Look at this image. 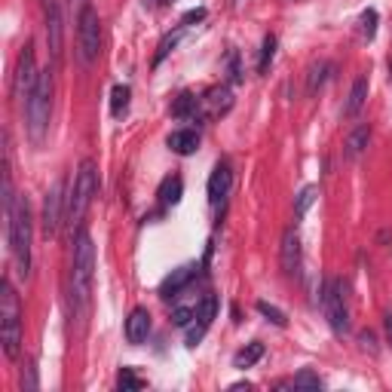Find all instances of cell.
I'll list each match as a JSON object with an SVG mask.
<instances>
[{"instance_id":"1","label":"cell","mask_w":392,"mask_h":392,"mask_svg":"<svg viewBox=\"0 0 392 392\" xmlns=\"http://www.w3.org/2000/svg\"><path fill=\"white\" fill-rule=\"evenodd\" d=\"M92 279H96V246H92L89 233H77V242H74V260H71V306L74 316L83 319L89 310L92 301Z\"/></svg>"},{"instance_id":"2","label":"cell","mask_w":392,"mask_h":392,"mask_svg":"<svg viewBox=\"0 0 392 392\" xmlns=\"http://www.w3.org/2000/svg\"><path fill=\"white\" fill-rule=\"evenodd\" d=\"M31 239H34L31 209H28L25 196H18L16 209H13V218H9V224H6V242H9V251H13L16 270H18L22 279L31 276Z\"/></svg>"},{"instance_id":"3","label":"cell","mask_w":392,"mask_h":392,"mask_svg":"<svg viewBox=\"0 0 392 392\" xmlns=\"http://www.w3.org/2000/svg\"><path fill=\"white\" fill-rule=\"evenodd\" d=\"M0 343L6 359L22 356V304L9 279L0 282Z\"/></svg>"},{"instance_id":"4","label":"cell","mask_w":392,"mask_h":392,"mask_svg":"<svg viewBox=\"0 0 392 392\" xmlns=\"http://www.w3.org/2000/svg\"><path fill=\"white\" fill-rule=\"evenodd\" d=\"M25 117H28V135L31 144L40 147L50 132V117H52V71H40V80L31 92L25 105Z\"/></svg>"},{"instance_id":"5","label":"cell","mask_w":392,"mask_h":392,"mask_svg":"<svg viewBox=\"0 0 392 392\" xmlns=\"http://www.w3.org/2000/svg\"><path fill=\"white\" fill-rule=\"evenodd\" d=\"M96 193H98V166L96 160H83L68 190V212H64V218H68L71 227H80V221L86 218Z\"/></svg>"},{"instance_id":"6","label":"cell","mask_w":392,"mask_h":392,"mask_svg":"<svg viewBox=\"0 0 392 392\" xmlns=\"http://www.w3.org/2000/svg\"><path fill=\"white\" fill-rule=\"evenodd\" d=\"M322 316L328 322V328L338 334V338H347L350 334V306H347V294H343V282L340 279H328L322 288Z\"/></svg>"},{"instance_id":"7","label":"cell","mask_w":392,"mask_h":392,"mask_svg":"<svg viewBox=\"0 0 392 392\" xmlns=\"http://www.w3.org/2000/svg\"><path fill=\"white\" fill-rule=\"evenodd\" d=\"M98 52H101V22L96 6L86 4L80 6V16H77V55L89 68V64H96Z\"/></svg>"},{"instance_id":"8","label":"cell","mask_w":392,"mask_h":392,"mask_svg":"<svg viewBox=\"0 0 392 392\" xmlns=\"http://www.w3.org/2000/svg\"><path fill=\"white\" fill-rule=\"evenodd\" d=\"M64 212H68V181L59 178L50 190H46V200H43L40 221H43V233H46V236H55V233H59Z\"/></svg>"},{"instance_id":"9","label":"cell","mask_w":392,"mask_h":392,"mask_svg":"<svg viewBox=\"0 0 392 392\" xmlns=\"http://www.w3.org/2000/svg\"><path fill=\"white\" fill-rule=\"evenodd\" d=\"M37 80H40V74H37V62H34V43L28 40L22 55H18L16 77H13V96H16L18 105H28V98H31Z\"/></svg>"},{"instance_id":"10","label":"cell","mask_w":392,"mask_h":392,"mask_svg":"<svg viewBox=\"0 0 392 392\" xmlns=\"http://www.w3.org/2000/svg\"><path fill=\"white\" fill-rule=\"evenodd\" d=\"M214 316H218V297H214V294H202L200 297V306H196V319L188 325V347L190 350L205 338V331L212 328Z\"/></svg>"},{"instance_id":"11","label":"cell","mask_w":392,"mask_h":392,"mask_svg":"<svg viewBox=\"0 0 392 392\" xmlns=\"http://www.w3.org/2000/svg\"><path fill=\"white\" fill-rule=\"evenodd\" d=\"M233 108V92L230 86H212L200 96V117L196 120H218Z\"/></svg>"},{"instance_id":"12","label":"cell","mask_w":392,"mask_h":392,"mask_svg":"<svg viewBox=\"0 0 392 392\" xmlns=\"http://www.w3.org/2000/svg\"><path fill=\"white\" fill-rule=\"evenodd\" d=\"M279 264H282V273L285 276H297V270H301V233H297V227H288L282 233Z\"/></svg>"},{"instance_id":"13","label":"cell","mask_w":392,"mask_h":392,"mask_svg":"<svg viewBox=\"0 0 392 392\" xmlns=\"http://www.w3.org/2000/svg\"><path fill=\"white\" fill-rule=\"evenodd\" d=\"M230 188H233V169H230L227 160H221V163L212 169V175H209V205H212V209L224 205V200H227Z\"/></svg>"},{"instance_id":"14","label":"cell","mask_w":392,"mask_h":392,"mask_svg":"<svg viewBox=\"0 0 392 392\" xmlns=\"http://www.w3.org/2000/svg\"><path fill=\"white\" fill-rule=\"evenodd\" d=\"M43 13H46V40H50V52L59 62L62 55V13H59V0H43Z\"/></svg>"},{"instance_id":"15","label":"cell","mask_w":392,"mask_h":392,"mask_svg":"<svg viewBox=\"0 0 392 392\" xmlns=\"http://www.w3.org/2000/svg\"><path fill=\"white\" fill-rule=\"evenodd\" d=\"M196 264H184V267H178V270H172L169 276L163 279V285H160V294L166 297V301H172V297H178L184 288H188L193 279H196Z\"/></svg>"},{"instance_id":"16","label":"cell","mask_w":392,"mask_h":392,"mask_svg":"<svg viewBox=\"0 0 392 392\" xmlns=\"http://www.w3.org/2000/svg\"><path fill=\"white\" fill-rule=\"evenodd\" d=\"M147 334H151V313H147L144 306H135L126 319V340L132 343V347H142L147 340Z\"/></svg>"},{"instance_id":"17","label":"cell","mask_w":392,"mask_h":392,"mask_svg":"<svg viewBox=\"0 0 392 392\" xmlns=\"http://www.w3.org/2000/svg\"><path fill=\"white\" fill-rule=\"evenodd\" d=\"M166 144H169L172 154L190 156V154L200 151V132H196V129H175V132L166 138Z\"/></svg>"},{"instance_id":"18","label":"cell","mask_w":392,"mask_h":392,"mask_svg":"<svg viewBox=\"0 0 392 392\" xmlns=\"http://www.w3.org/2000/svg\"><path fill=\"white\" fill-rule=\"evenodd\" d=\"M368 144H371V126L362 123L347 135V142H343V154H347V160H359V156L368 151Z\"/></svg>"},{"instance_id":"19","label":"cell","mask_w":392,"mask_h":392,"mask_svg":"<svg viewBox=\"0 0 392 392\" xmlns=\"http://www.w3.org/2000/svg\"><path fill=\"white\" fill-rule=\"evenodd\" d=\"M365 101H368V77L362 74V77H356V83H352V89H350V98H347V105H343V117H359L362 114V108H365Z\"/></svg>"},{"instance_id":"20","label":"cell","mask_w":392,"mask_h":392,"mask_svg":"<svg viewBox=\"0 0 392 392\" xmlns=\"http://www.w3.org/2000/svg\"><path fill=\"white\" fill-rule=\"evenodd\" d=\"M181 193H184L181 175H169V178H163L160 190H156V200H160L163 209H169V205H178L181 202Z\"/></svg>"},{"instance_id":"21","label":"cell","mask_w":392,"mask_h":392,"mask_svg":"<svg viewBox=\"0 0 392 392\" xmlns=\"http://www.w3.org/2000/svg\"><path fill=\"white\" fill-rule=\"evenodd\" d=\"M172 117L196 120V117H200V96H193V92H181V96L175 98V105H172Z\"/></svg>"},{"instance_id":"22","label":"cell","mask_w":392,"mask_h":392,"mask_svg":"<svg viewBox=\"0 0 392 392\" xmlns=\"http://www.w3.org/2000/svg\"><path fill=\"white\" fill-rule=\"evenodd\" d=\"M260 359H264V343H260V340H251L248 347H242L236 356H233V368L246 371V368L255 365V362H260Z\"/></svg>"},{"instance_id":"23","label":"cell","mask_w":392,"mask_h":392,"mask_svg":"<svg viewBox=\"0 0 392 392\" xmlns=\"http://www.w3.org/2000/svg\"><path fill=\"white\" fill-rule=\"evenodd\" d=\"M331 71H334V64L331 62H319V64H313L310 68V74H306V92L310 96H316L325 83H328V77H331Z\"/></svg>"},{"instance_id":"24","label":"cell","mask_w":392,"mask_h":392,"mask_svg":"<svg viewBox=\"0 0 392 392\" xmlns=\"http://www.w3.org/2000/svg\"><path fill=\"white\" fill-rule=\"evenodd\" d=\"M196 306H200V297L190 304H175L172 306V325L175 328H188V325L196 319Z\"/></svg>"},{"instance_id":"25","label":"cell","mask_w":392,"mask_h":392,"mask_svg":"<svg viewBox=\"0 0 392 392\" xmlns=\"http://www.w3.org/2000/svg\"><path fill=\"white\" fill-rule=\"evenodd\" d=\"M129 98H132V89L129 86H114V92H110V114L114 117H123L126 110H129Z\"/></svg>"},{"instance_id":"26","label":"cell","mask_w":392,"mask_h":392,"mask_svg":"<svg viewBox=\"0 0 392 392\" xmlns=\"http://www.w3.org/2000/svg\"><path fill=\"white\" fill-rule=\"evenodd\" d=\"M316 200H319V188H316V184H310V188H304L301 193H297V202H294V214H297V218H304Z\"/></svg>"},{"instance_id":"27","label":"cell","mask_w":392,"mask_h":392,"mask_svg":"<svg viewBox=\"0 0 392 392\" xmlns=\"http://www.w3.org/2000/svg\"><path fill=\"white\" fill-rule=\"evenodd\" d=\"M255 306H258V313H260V316H264V319H267V322H273V325H276V328H285V325H288V316H285L282 310H279V306H273V304H267V301H258Z\"/></svg>"},{"instance_id":"28","label":"cell","mask_w":392,"mask_h":392,"mask_svg":"<svg viewBox=\"0 0 392 392\" xmlns=\"http://www.w3.org/2000/svg\"><path fill=\"white\" fill-rule=\"evenodd\" d=\"M276 59V37L273 34H267L264 37V43H260V62H258V71L260 74H267L270 71V64H273Z\"/></svg>"},{"instance_id":"29","label":"cell","mask_w":392,"mask_h":392,"mask_svg":"<svg viewBox=\"0 0 392 392\" xmlns=\"http://www.w3.org/2000/svg\"><path fill=\"white\" fill-rule=\"evenodd\" d=\"M117 389H144V380L142 377H135V371L132 368H120V374H117Z\"/></svg>"},{"instance_id":"30","label":"cell","mask_w":392,"mask_h":392,"mask_svg":"<svg viewBox=\"0 0 392 392\" xmlns=\"http://www.w3.org/2000/svg\"><path fill=\"white\" fill-rule=\"evenodd\" d=\"M181 31H184V28H181ZM181 31H175V34H166V37H163V40H160V50H156V55H154V64H160V62L166 59V55H169V52L175 50V46H178Z\"/></svg>"},{"instance_id":"31","label":"cell","mask_w":392,"mask_h":392,"mask_svg":"<svg viewBox=\"0 0 392 392\" xmlns=\"http://www.w3.org/2000/svg\"><path fill=\"white\" fill-rule=\"evenodd\" d=\"M359 22H362V37H365V40H374V34H377V9H365Z\"/></svg>"},{"instance_id":"32","label":"cell","mask_w":392,"mask_h":392,"mask_svg":"<svg viewBox=\"0 0 392 392\" xmlns=\"http://www.w3.org/2000/svg\"><path fill=\"white\" fill-rule=\"evenodd\" d=\"M288 386H294V389H322V380L316 377L313 371H301V374H297Z\"/></svg>"},{"instance_id":"33","label":"cell","mask_w":392,"mask_h":392,"mask_svg":"<svg viewBox=\"0 0 392 392\" xmlns=\"http://www.w3.org/2000/svg\"><path fill=\"white\" fill-rule=\"evenodd\" d=\"M227 77H230V83H239V80H242V71H239V52H236V50H230V52H227Z\"/></svg>"},{"instance_id":"34","label":"cell","mask_w":392,"mask_h":392,"mask_svg":"<svg viewBox=\"0 0 392 392\" xmlns=\"http://www.w3.org/2000/svg\"><path fill=\"white\" fill-rule=\"evenodd\" d=\"M22 389H25V392H34V389H37V368H34V365H28V368L22 371Z\"/></svg>"},{"instance_id":"35","label":"cell","mask_w":392,"mask_h":392,"mask_svg":"<svg viewBox=\"0 0 392 392\" xmlns=\"http://www.w3.org/2000/svg\"><path fill=\"white\" fill-rule=\"evenodd\" d=\"M359 343H362V350H368L371 356H377V338H374V331H362L359 334Z\"/></svg>"},{"instance_id":"36","label":"cell","mask_w":392,"mask_h":392,"mask_svg":"<svg viewBox=\"0 0 392 392\" xmlns=\"http://www.w3.org/2000/svg\"><path fill=\"white\" fill-rule=\"evenodd\" d=\"M205 18V9L200 6V9H190V13H184V18H181V28H190L193 22H202Z\"/></svg>"},{"instance_id":"37","label":"cell","mask_w":392,"mask_h":392,"mask_svg":"<svg viewBox=\"0 0 392 392\" xmlns=\"http://www.w3.org/2000/svg\"><path fill=\"white\" fill-rule=\"evenodd\" d=\"M384 328H386V340L392 343V313L384 316Z\"/></svg>"},{"instance_id":"38","label":"cell","mask_w":392,"mask_h":392,"mask_svg":"<svg viewBox=\"0 0 392 392\" xmlns=\"http://www.w3.org/2000/svg\"><path fill=\"white\" fill-rule=\"evenodd\" d=\"M230 389H233V392H239V389H251V384H248V380H246V384H233Z\"/></svg>"},{"instance_id":"39","label":"cell","mask_w":392,"mask_h":392,"mask_svg":"<svg viewBox=\"0 0 392 392\" xmlns=\"http://www.w3.org/2000/svg\"><path fill=\"white\" fill-rule=\"evenodd\" d=\"M74 4H80V6H86V0H74Z\"/></svg>"}]
</instances>
